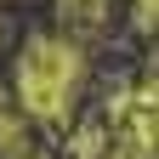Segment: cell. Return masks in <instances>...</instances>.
<instances>
[{"instance_id":"2","label":"cell","mask_w":159,"mask_h":159,"mask_svg":"<svg viewBox=\"0 0 159 159\" xmlns=\"http://www.w3.org/2000/svg\"><path fill=\"white\" fill-rule=\"evenodd\" d=\"M125 142L136 153H159V80L142 85V97L131 108V125H125Z\"/></svg>"},{"instance_id":"1","label":"cell","mask_w":159,"mask_h":159,"mask_svg":"<svg viewBox=\"0 0 159 159\" xmlns=\"http://www.w3.org/2000/svg\"><path fill=\"white\" fill-rule=\"evenodd\" d=\"M80 80H85V51L63 34H34L23 51H17V102H23L34 119H68Z\"/></svg>"}]
</instances>
